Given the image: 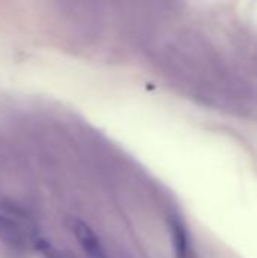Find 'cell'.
Masks as SVG:
<instances>
[{
  "label": "cell",
  "instance_id": "6da1fadb",
  "mask_svg": "<svg viewBox=\"0 0 257 258\" xmlns=\"http://www.w3.org/2000/svg\"><path fill=\"white\" fill-rule=\"evenodd\" d=\"M71 231L76 236V239L79 240L86 257L108 258L103 245L100 243L95 233L89 228V225H86L85 222H82L79 219H74V221H71Z\"/></svg>",
  "mask_w": 257,
  "mask_h": 258
},
{
  "label": "cell",
  "instance_id": "7a4b0ae2",
  "mask_svg": "<svg viewBox=\"0 0 257 258\" xmlns=\"http://www.w3.org/2000/svg\"><path fill=\"white\" fill-rule=\"evenodd\" d=\"M0 240L17 251L26 248V237L20 225L3 215H0Z\"/></svg>",
  "mask_w": 257,
  "mask_h": 258
},
{
  "label": "cell",
  "instance_id": "3957f363",
  "mask_svg": "<svg viewBox=\"0 0 257 258\" xmlns=\"http://www.w3.org/2000/svg\"><path fill=\"white\" fill-rule=\"evenodd\" d=\"M170 231L176 258H189V240L183 222L177 218L170 221Z\"/></svg>",
  "mask_w": 257,
  "mask_h": 258
}]
</instances>
